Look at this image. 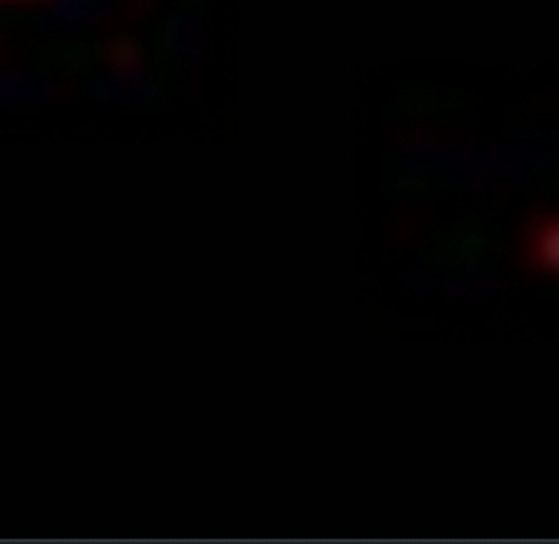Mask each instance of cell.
Instances as JSON below:
<instances>
[{"instance_id": "cell-1", "label": "cell", "mask_w": 559, "mask_h": 544, "mask_svg": "<svg viewBox=\"0 0 559 544\" xmlns=\"http://www.w3.org/2000/svg\"><path fill=\"white\" fill-rule=\"evenodd\" d=\"M545 259L559 269V226L547 234L545 239Z\"/></svg>"}]
</instances>
